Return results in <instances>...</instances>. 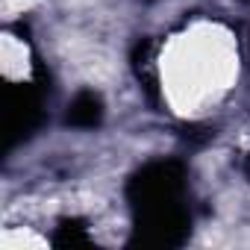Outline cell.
<instances>
[{"label":"cell","instance_id":"6da1fadb","mask_svg":"<svg viewBox=\"0 0 250 250\" xmlns=\"http://www.w3.org/2000/svg\"><path fill=\"white\" fill-rule=\"evenodd\" d=\"M183 186H186V168L174 159H162V162H150L139 174H133V180L127 186V197L139 215V212L180 203Z\"/></svg>","mask_w":250,"mask_h":250},{"label":"cell","instance_id":"7a4b0ae2","mask_svg":"<svg viewBox=\"0 0 250 250\" xmlns=\"http://www.w3.org/2000/svg\"><path fill=\"white\" fill-rule=\"evenodd\" d=\"M188 235V212L180 203L159 206L136 215V235L130 244L142 247H177Z\"/></svg>","mask_w":250,"mask_h":250},{"label":"cell","instance_id":"3957f363","mask_svg":"<svg viewBox=\"0 0 250 250\" xmlns=\"http://www.w3.org/2000/svg\"><path fill=\"white\" fill-rule=\"evenodd\" d=\"M42 121V97L33 85L15 88L9 97V133L12 139L30 136L36 130V124Z\"/></svg>","mask_w":250,"mask_h":250},{"label":"cell","instance_id":"277c9868","mask_svg":"<svg viewBox=\"0 0 250 250\" xmlns=\"http://www.w3.org/2000/svg\"><path fill=\"white\" fill-rule=\"evenodd\" d=\"M65 121L71 124V127H80V130H94V127H100V121H103V100H100L94 91H80V94L71 100Z\"/></svg>","mask_w":250,"mask_h":250},{"label":"cell","instance_id":"5b68a950","mask_svg":"<svg viewBox=\"0 0 250 250\" xmlns=\"http://www.w3.org/2000/svg\"><path fill=\"white\" fill-rule=\"evenodd\" d=\"M53 244H56V247H77V244H88V235L83 232V224H77V221H65V224L56 229Z\"/></svg>","mask_w":250,"mask_h":250}]
</instances>
